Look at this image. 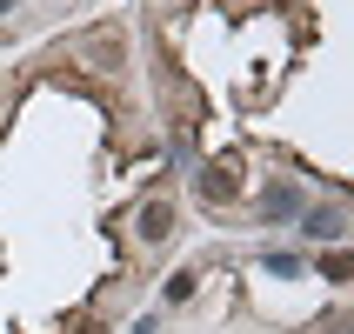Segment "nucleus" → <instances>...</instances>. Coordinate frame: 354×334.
<instances>
[{"label":"nucleus","instance_id":"f257e3e1","mask_svg":"<svg viewBox=\"0 0 354 334\" xmlns=\"http://www.w3.org/2000/svg\"><path fill=\"white\" fill-rule=\"evenodd\" d=\"M301 241H341L348 234V207L341 201H328V207H301Z\"/></svg>","mask_w":354,"mask_h":334},{"label":"nucleus","instance_id":"f03ea898","mask_svg":"<svg viewBox=\"0 0 354 334\" xmlns=\"http://www.w3.org/2000/svg\"><path fill=\"white\" fill-rule=\"evenodd\" d=\"M301 207H308V194H301L295 180H274V187L261 194V214H268V221H295Z\"/></svg>","mask_w":354,"mask_h":334},{"label":"nucleus","instance_id":"7ed1b4c3","mask_svg":"<svg viewBox=\"0 0 354 334\" xmlns=\"http://www.w3.org/2000/svg\"><path fill=\"white\" fill-rule=\"evenodd\" d=\"M134 234L140 241H167V234H174V207H167V201H147L140 221H134Z\"/></svg>","mask_w":354,"mask_h":334},{"label":"nucleus","instance_id":"20e7f679","mask_svg":"<svg viewBox=\"0 0 354 334\" xmlns=\"http://www.w3.org/2000/svg\"><path fill=\"white\" fill-rule=\"evenodd\" d=\"M201 201H234V174L227 167H207L201 174Z\"/></svg>","mask_w":354,"mask_h":334},{"label":"nucleus","instance_id":"39448f33","mask_svg":"<svg viewBox=\"0 0 354 334\" xmlns=\"http://www.w3.org/2000/svg\"><path fill=\"white\" fill-rule=\"evenodd\" d=\"M301 268H308V261H301V254H268V275H274V281H295Z\"/></svg>","mask_w":354,"mask_h":334},{"label":"nucleus","instance_id":"423d86ee","mask_svg":"<svg viewBox=\"0 0 354 334\" xmlns=\"http://www.w3.org/2000/svg\"><path fill=\"white\" fill-rule=\"evenodd\" d=\"M194 288H201V275H194V268H180V275L167 281V301H187V295H194Z\"/></svg>","mask_w":354,"mask_h":334},{"label":"nucleus","instance_id":"0eeeda50","mask_svg":"<svg viewBox=\"0 0 354 334\" xmlns=\"http://www.w3.org/2000/svg\"><path fill=\"white\" fill-rule=\"evenodd\" d=\"M7 14H14V0H0V20H7Z\"/></svg>","mask_w":354,"mask_h":334}]
</instances>
